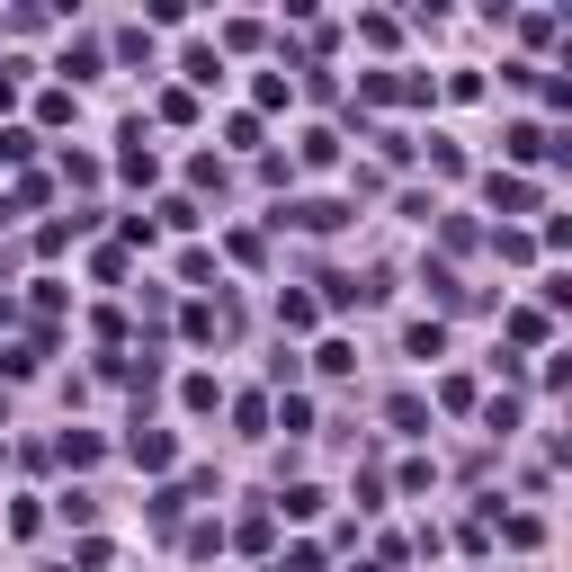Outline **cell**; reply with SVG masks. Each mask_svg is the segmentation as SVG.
Returning a JSON list of instances; mask_svg holds the SVG:
<instances>
[{
	"label": "cell",
	"instance_id": "8fae6325",
	"mask_svg": "<svg viewBox=\"0 0 572 572\" xmlns=\"http://www.w3.org/2000/svg\"><path fill=\"white\" fill-rule=\"evenodd\" d=\"M286 99H296V72H251V117H268Z\"/></svg>",
	"mask_w": 572,
	"mask_h": 572
},
{
	"label": "cell",
	"instance_id": "ba28073f",
	"mask_svg": "<svg viewBox=\"0 0 572 572\" xmlns=\"http://www.w3.org/2000/svg\"><path fill=\"white\" fill-rule=\"evenodd\" d=\"M385 429H394V439H420V429H429V403H420V394H385Z\"/></svg>",
	"mask_w": 572,
	"mask_h": 572
},
{
	"label": "cell",
	"instance_id": "7c38bea8",
	"mask_svg": "<svg viewBox=\"0 0 572 572\" xmlns=\"http://www.w3.org/2000/svg\"><path fill=\"white\" fill-rule=\"evenodd\" d=\"M179 403H188L197 420H215V411H224V385H215V376L197 367V376H179Z\"/></svg>",
	"mask_w": 572,
	"mask_h": 572
},
{
	"label": "cell",
	"instance_id": "484cf974",
	"mask_svg": "<svg viewBox=\"0 0 572 572\" xmlns=\"http://www.w3.org/2000/svg\"><path fill=\"white\" fill-rule=\"evenodd\" d=\"M420 286H429V305H457V296H465V286H457V268H448V260H429V268H420Z\"/></svg>",
	"mask_w": 572,
	"mask_h": 572
},
{
	"label": "cell",
	"instance_id": "d590c367",
	"mask_svg": "<svg viewBox=\"0 0 572 572\" xmlns=\"http://www.w3.org/2000/svg\"><path fill=\"white\" fill-rule=\"evenodd\" d=\"M0 429H10V394H0Z\"/></svg>",
	"mask_w": 572,
	"mask_h": 572
},
{
	"label": "cell",
	"instance_id": "2e32d148",
	"mask_svg": "<svg viewBox=\"0 0 572 572\" xmlns=\"http://www.w3.org/2000/svg\"><path fill=\"white\" fill-rule=\"evenodd\" d=\"M314 322H322V305H314V296H296V286H286V296H277V331L296 340V331H314Z\"/></svg>",
	"mask_w": 572,
	"mask_h": 572
},
{
	"label": "cell",
	"instance_id": "30bf717a",
	"mask_svg": "<svg viewBox=\"0 0 572 572\" xmlns=\"http://www.w3.org/2000/svg\"><path fill=\"white\" fill-rule=\"evenodd\" d=\"M99 63H108V45H99V36H72L54 72H63V81H90V72H99Z\"/></svg>",
	"mask_w": 572,
	"mask_h": 572
},
{
	"label": "cell",
	"instance_id": "cb8c5ba5",
	"mask_svg": "<svg viewBox=\"0 0 572 572\" xmlns=\"http://www.w3.org/2000/svg\"><path fill=\"white\" fill-rule=\"evenodd\" d=\"M296 162H305V170H331V162H340V134H331V125H314V134H305V153H296Z\"/></svg>",
	"mask_w": 572,
	"mask_h": 572
},
{
	"label": "cell",
	"instance_id": "f546056e",
	"mask_svg": "<svg viewBox=\"0 0 572 572\" xmlns=\"http://www.w3.org/2000/svg\"><path fill=\"white\" fill-rule=\"evenodd\" d=\"M108 554H117L108 537H81V546H72V572H108Z\"/></svg>",
	"mask_w": 572,
	"mask_h": 572
},
{
	"label": "cell",
	"instance_id": "603a6c76",
	"mask_svg": "<svg viewBox=\"0 0 572 572\" xmlns=\"http://www.w3.org/2000/svg\"><path fill=\"white\" fill-rule=\"evenodd\" d=\"M314 367H322V376H358V340H322Z\"/></svg>",
	"mask_w": 572,
	"mask_h": 572
},
{
	"label": "cell",
	"instance_id": "7402d4cb",
	"mask_svg": "<svg viewBox=\"0 0 572 572\" xmlns=\"http://www.w3.org/2000/svg\"><path fill=\"white\" fill-rule=\"evenodd\" d=\"M0 162L28 170V162H36V125H0Z\"/></svg>",
	"mask_w": 572,
	"mask_h": 572
},
{
	"label": "cell",
	"instance_id": "ac0fdd59",
	"mask_svg": "<svg viewBox=\"0 0 572 572\" xmlns=\"http://www.w3.org/2000/svg\"><path fill=\"white\" fill-rule=\"evenodd\" d=\"M179 546H188V563H206V554H224V519H188V528H179Z\"/></svg>",
	"mask_w": 572,
	"mask_h": 572
},
{
	"label": "cell",
	"instance_id": "5b68a950",
	"mask_svg": "<svg viewBox=\"0 0 572 572\" xmlns=\"http://www.w3.org/2000/svg\"><path fill=\"white\" fill-rule=\"evenodd\" d=\"M322 501H331L322 483H277L268 492V519H322Z\"/></svg>",
	"mask_w": 572,
	"mask_h": 572
},
{
	"label": "cell",
	"instance_id": "4fadbf2b",
	"mask_svg": "<svg viewBox=\"0 0 572 572\" xmlns=\"http://www.w3.org/2000/svg\"><path fill=\"white\" fill-rule=\"evenodd\" d=\"M224 411H233L242 439H268V394H224Z\"/></svg>",
	"mask_w": 572,
	"mask_h": 572
},
{
	"label": "cell",
	"instance_id": "e575fe53",
	"mask_svg": "<svg viewBox=\"0 0 572 572\" xmlns=\"http://www.w3.org/2000/svg\"><path fill=\"white\" fill-rule=\"evenodd\" d=\"M439 403L448 411H474V376H439Z\"/></svg>",
	"mask_w": 572,
	"mask_h": 572
},
{
	"label": "cell",
	"instance_id": "3957f363",
	"mask_svg": "<svg viewBox=\"0 0 572 572\" xmlns=\"http://www.w3.org/2000/svg\"><path fill=\"white\" fill-rule=\"evenodd\" d=\"M125 457H134L143 474H170V465H179V429H153V420H134V439H125Z\"/></svg>",
	"mask_w": 572,
	"mask_h": 572
},
{
	"label": "cell",
	"instance_id": "6da1fadb",
	"mask_svg": "<svg viewBox=\"0 0 572 572\" xmlns=\"http://www.w3.org/2000/svg\"><path fill=\"white\" fill-rule=\"evenodd\" d=\"M277 224L286 233H340V224H358V206H340V197H286Z\"/></svg>",
	"mask_w": 572,
	"mask_h": 572
},
{
	"label": "cell",
	"instance_id": "8992f818",
	"mask_svg": "<svg viewBox=\"0 0 572 572\" xmlns=\"http://www.w3.org/2000/svg\"><path fill=\"white\" fill-rule=\"evenodd\" d=\"M483 197H492V215H537V188H528L519 170H492V179H483Z\"/></svg>",
	"mask_w": 572,
	"mask_h": 572
},
{
	"label": "cell",
	"instance_id": "d4e9b609",
	"mask_svg": "<svg viewBox=\"0 0 572 572\" xmlns=\"http://www.w3.org/2000/svg\"><path fill=\"white\" fill-rule=\"evenodd\" d=\"M45 197H54V179H36V170H28V179L10 188V206H0V224H10V215H28V206H45Z\"/></svg>",
	"mask_w": 572,
	"mask_h": 572
},
{
	"label": "cell",
	"instance_id": "44dd1931",
	"mask_svg": "<svg viewBox=\"0 0 572 572\" xmlns=\"http://www.w3.org/2000/svg\"><path fill=\"white\" fill-rule=\"evenodd\" d=\"M153 224H170V233H197V224H206V206H197V197H162V206H153Z\"/></svg>",
	"mask_w": 572,
	"mask_h": 572
},
{
	"label": "cell",
	"instance_id": "ffe728a7",
	"mask_svg": "<svg viewBox=\"0 0 572 572\" xmlns=\"http://www.w3.org/2000/svg\"><path fill=\"white\" fill-rule=\"evenodd\" d=\"M54 457H63V465H72V474H81V465H99V457H108V448H99V439H90V429H63V439H54Z\"/></svg>",
	"mask_w": 572,
	"mask_h": 572
},
{
	"label": "cell",
	"instance_id": "836d02e7",
	"mask_svg": "<svg viewBox=\"0 0 572 572\" xmlns=\"http://www.w3.org/2000/svg\"><path fill=\"white\" fill-rule=\"evenodd\" d=\"M36 125H72V90H45L36 99Z\"/></svg>",
	"mask_w": 572,
	"mask_h": 572
},
{
	"label": "cell",
	"instance_id": "d6a6232c",
	"mask_svg": "<svg viewBox=\"0 0 572 572\" xmlns=\"http://www.w3.org/2000/svg\"><path fill=\"white\" fill-rule=\"evenodd\" d=\"M117 63H143V72H153V36H143V28H125V36H117Z\"/></svg>",
	"mask_w": 572,
	"mask_h": 572
},
{
	"label": "cell",
	"instance_id": "5bb4252c",
	"mask_svg": "<svg viewBox=\"0 0 572 572\" xmlns=\"http://www.w3.org/2000/svg\"><path fill=\"white\" fill-rule=\"evenodd\" d=\"M224 546H242V554H260V546H268V492L242 510V528H224Z\"/></svg>",
	"mask_w": 572,
	"mask_h": 572
},
{
	"label": "cell",
	"instance_id": "f1b7e54d",
	"mask_svg": "<svg viewBox=\"0 0 572 572\" xmlns=\"http://www.w3.org/2000/svg\"><path fill=\"white\" fill-rule=\"evenodd\" d=\"M224 143H233V153H260V117H251V108L224 117Z\"/></svg>",
	"mask_w": 572,
	"mask_h": 572
},
{
	"label": "cell",
	"instance_id": "74e56055",
	"mask_svg": "<svg viewBox=\"0 0 572 572\" xmlns=\"http://www.w3.org/2000/svg\"><path fill=\"white\" fill-rule=\"evenodd\" d=\"M0 457H10V448H0Z\"/></svg>",
	"mask_w": 572,
	"mask_h": 572
},
{
	"label": "cell",
	"instance_id": "83f0119b",
	"mask_svg": "<svg viewBox=\"0 0 572 572\" xmlns=\"http://www.w3.org/2000/svg\"><path fill=\"white\" fill-rule=\"evenodd\" d=\"M537 99H546L554 117H572V81H563V72H537Z\"/></svg>",
	"mask_w": 572,
	"mask_h": 572
},
{
	"label": "cell",
	"instance_id": "1f68e13d",
	"mask_svg": "<svg viewBox=\"0 0 572 572\" xmlns=\"http://www.w3.org/2000/svg\"><path fill=\"white\" fill-rule=\"evenodd\" d=\"M358 99H367V108H394V72H358Z\"/></svg>",
	"mask_w": 572,
	"mask_h": 572
},
{
	"label": "cell",
	"instance_id": "8d00e7d4",
	"mask_svg": "<svg viewBox=\"0 0 572 572\" xmlns=\"http://www.w3.org/2000/svg\"><path fill=\"white\" fill-rule=\"evenodd\" d=\"M358 572H385V563H358Z\"/></svg>",
	"mask_w": 572,
	"mask_h": 572
},
{
	"label": "cell",
	"instance_id": "e0dca14e",
	"mask_svg": "<svg viewBox=\"0 0 572 572\" xmlns=\"http://www.w3.org/2000/svg\"><path fill=\"white\" fill-rule=\"evenodd\" d=\"M403 358H448V322H403Z\"/></svg>",
	"mask_w": 572,
	"mask_h": 572
},
{
	"label": "cell",
	"instance_id": "4316f807",
	"mask_svg": "<svg viewBox=\"0 0 572 572\" xmlns=\"http://www.w3.org/2000/svg\"><path fill=\"white\" fill-rule=\"evenodd\" d=\"M483 429H492V439H510V429H519V403L492 394V403H483Z\"/></svg>",
	"mask_w": 572,
	"mask_h": 572
},
{
	"label": "cell",
	"instance_id": "d6986e66",
	"mask_svg": "<svg viewBox=\"0 0 572 572\" xmlns=\"http://www.w3.org/2000/svg\"><path fill=\"white\" fill-rule=\"evenodd\" d=\"M54 510H63L72 528H99V492H90V483H72V492H54Z\"/></svg>",
	"mask_w": 572,
	"mask_h": 572
},
{
	"label": "cell",
	"instance_id": "7a4b0ae2",
	"mask_svg": "<svg viewBox=\"0 0 572 572\" xmlns=\"http://www.w3.org/2000/svg\"><path fill=\"white\" fill-rule=\"evenodd\" d=\"M501 153H510L519 170H528V162H563V153H572V134H546L537 117H519L510 134H501Z\"/></svg>",
	"mask_w": 572,
	"mask_h": 572
},
{
	"label": "cell",
	"instance_id": "4dcf8cb0",
	"mask_svg": "<svg viewBox=\"0 0 572 572\" xmlns=\"http://www.w3.org/2000/svg\"><path fill=\"white\" fill-rule=\"evenodd\" d=\"M268 572H322V546H286V554H268Z\"/></svg>",
	"mask_w": 572,
	"mask_h": 572
},
{
	"label": "cell",
	"instance_id": "52a82bcc",
	"mask_svg": "<svg viewBox=\"0 0 572 572\" xmlns=\"http://www.w3.org/2000/svg\"><path fill=\"white\" fill-rule=\"evenodd\" d=\"M45 349H54V331H36V340H10V349H0V376H10V385H28V376L45 367Z\"/></svg>",
	"mask_w": 572,
	"mask_h": 572
},
{
	"label": "cell",
	"instance_id": "9c48e42d",
	"mask_svg": "<svg viewBox=\"0 0 572 572\" xmlns=\"http://www.w3.org/2000/svg\"><path fill=\"white\" fill-rule=\"evenodd\" d=\"M501 331H510V349H546V305H510V322H501Z\"/></svg>",
	"mask_w": 572,
	"mask_h": 572
},
{
	"label": "cell",
	"instance_id": "9a60e30c",
	"mask_svg": "<svg viewBox=\"0 0 572 572\" xmlns=\"http://www.w3.org/2000/svg\"><path fill=\"white\" fill-rule=\"evenodd\" d=\"M179 72H188V90H215V81H224V54H215V45H188Z\"/></svg>",
	"mask_w": 572,
	"mask_h": 572
},
{
	"label": "cell",
	"instance_id": "277c9868",
	"mask_svg": "<svg viewBox=\"0 0 572 572\" xmlns=\"http://www.w3.org/2000/svg\"><path fill=\"white\" fill-rule=\"evenodd\" d=\"M117 143H125V153H117V170H125L134 188H153V179H162V153L143 143V117H125V134H117Z\"/></svg>",
	"mask_w": 572,
	"mask_h": 572
}]
</instances>
